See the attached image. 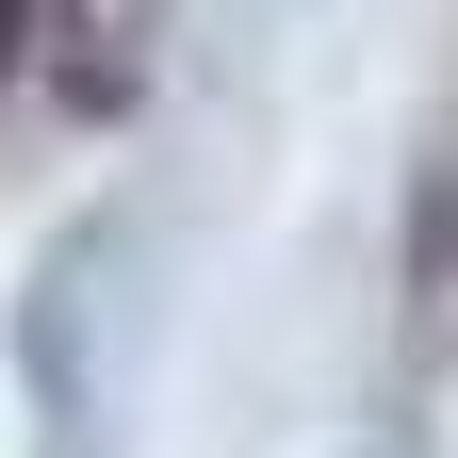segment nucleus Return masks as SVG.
Segmentation results:
<instances>
[{"label": "nucleus", "mask_w": 458, "mask_h": 458, "mask_svg": "<svg viewBox=\"0 0 458 458\" xmlns=\"http://www.w3.org/2000/svg\"><path fill=\"white\" fill-rule=\"evenodd\" d=\"M0 49H17V0H0Z\"/></svg>", "instance_id": "1"}]
</instances>
